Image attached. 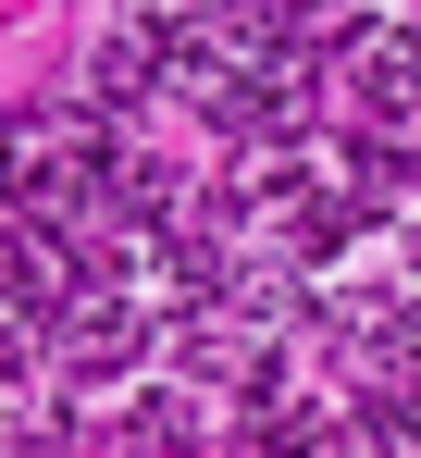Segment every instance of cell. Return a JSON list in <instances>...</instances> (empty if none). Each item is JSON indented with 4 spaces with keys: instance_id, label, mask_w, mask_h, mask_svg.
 <instances>
[{
    "instance_id": "1",
    "label": "cell",
    "mask_w": 421,
    "mask_h": 458,
    "mask_svg": "<svg viewBox=\"0 0 421 458\" xmlns=\"http://www.w3.org/2000/svg\"><path fill=\"white\" fill-rule=\"evenodd\" d=\"M0 298H13V310H50V248H38V235H0Z\"/></svg>"
}]
</instances>
